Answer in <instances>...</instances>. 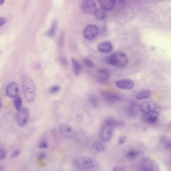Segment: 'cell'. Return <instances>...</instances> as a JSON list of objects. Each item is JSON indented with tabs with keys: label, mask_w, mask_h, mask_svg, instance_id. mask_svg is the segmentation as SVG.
Returning <instances> with one entry per match:
<instances>
[{
	"label": "cell",
	"mask_w": 171,
	"mask_h": 171,
	"mask_svg": "<svg viewBox=\"0 0 171 171\" xmlns=\"http://www.w3.org/2000/svg\"><path fill=\"white\" fill-rule=\"evenodd\" d=\"M99 34V29L96 25L90 24L88 25L84 28L83 32V35L85 39L92 40L95 39Z\"/></svg>",
	"instance_id": "8992f818"
},
{
	"label": "cell",
	"mask_w": 171,
	"mask_h": 171,
	"mask_svg": "<svg viewBox=\"0 0 171 171\" xmlns=\"http://www.w3.org/2000/svg\"><path fill=\"white\" fill-rule=\"evenodd\" d=\"M101 8L105 11H110L114 9L116 4V0H98Z\"/></svg>",
	"instance_id": "ac0fdd59"
},
{
	"label": "cell",
	"mask_w": 171,
	"mask_h": 171,
	"mask_svg": "<svg viewBox=\"0 0 171 171\" xmlns=\"http://www.w3.org/2000/svg\"><path fill=\"white\" fill-rule=\"evenodd\" d=\"M151 91L149 90H142L136 94V98L139 100L147 99L151 96Z\"/></svg>",
	"instance_id": "ffe728a7"
},
{
	"label": "cell",
	"mask_w": 171,
	"mask_h": 171,
	"mask_svg": "<svg viewBox=\"0 0 171 171\" xmlns=\"http://www.w3.org/2000/svg\"><path fill=\"white\" fill-rule=\"evenodd\" d=\"M113 171H126V168L124 166H116L114 167Z\"/></svg>",
	"instance_id": "f1b7e54d"
},
{
	"label": "cell",
	"mask_w": 171,
	"mask_h": 171,
	"mask_svg": "<svg viewBox=\"0 0 171 171\" xmlns=\"http://www.w3.org/2000/svg\"><path fill=\"white\" fill-rule=\"evenodd\" d=\"M103 99L110 103H114L120 101L122 99L121 95L119 93L111 91H104L101 94Z\"/></svg>",
	"instance_id": "8fae6325"
},
{
	"label": "cell",
	"mask_w": 171,
	"mask_h": 171,
	"mask_svg": "<svg viewBox=\"0 0 171 171\" xmlns=\"http://www.w3.org/2000/svg\"><path fill=\"white\" fill-rule=\"evenodd\" d=\"M111 72L110 70L106 68H102L99 69L96 73V78L99 82L105 83L108 82L110 78Z\"/></svg>",
	"instance_id": "30bf717a"
},
{
	"label": "cell",
	"mask_w": 171,
	"mask_h": 171,
	"mask_svg": "<svg viewBox=\"0 0 171 171\" xmlns=\"http://www.w3.org/2000/svg\"><path fill=\"white\" fill-rule=\"evenodd\" d=\"M71 62L73 73L75 76H77L81 74V72L83 71V66L80 64V63L74 58H71Z\"/></svg>",
	"instance_id": "e0dca14e"
},
{
	"label": "cell",
	"mask_w": 171,
	"mask_h": 171,
	"mask_svg": "<svg viewBox=\"0 0 171 171\" xmlns=\"http://www.w3.org/2000/svg\"><path fill=\"white\" fill-rule=\"evenodd\" d=\"M94 147L95 151L98 153L103 152L105 151V149H106L105 145H104L101 143L99 142L95 143L94 144Z\"/></svg>",
	"instance_id": "603a6c76"
},
{
	"label": "cell",
	"mask_w": 171,
	"mask_h": 171,
	"mask_svg": "<svg viewBox=\"0 0 171 171\" xmlns=\"http://www.w3.org/2000/svg\"><path fill=\"white\" fill-rule=\"evenodd\" d=\"M30 117V112L27 108H22L18 112L16 119L18 125L21 127L25 126Z\"/></svg>",
	"instance_id": "52a82bcc"
},
{
	"label": "cell",
	"mask_w": 171,
	"mask_h": 171,
	"mask_svg": "<svg viewBox=\"0 0 171 171\" xmlns=\"http://www.w3.org/2000/svg\"><path fill=\"white\" fill-rule=\"evenodd\" d=\"M142 171H159L160 168L157 163L149 157H145L142 160Z\"/></svg>",
	"instance_id": "5b68a950"
},
{
	"label": "cell",
	"mask_w": 171,
	"mask_h": 171,
	"mask_svg": "<svg viewBox=\"0 0 171 171\" xmlns=\"http://www.w3.org/2000/svg\"><path fill=\"white\" fill-rule=\"evenodd\" d=\"M157 105L152 101H145L139 105V109L143 113L155 111Z\"/></svg>",
	"instance_id": "9a60e30c"
},
{
	"label": "cell",
	"mask_w": 171,
	"mask_h": 171,
	"mask_svg": "<svg viewBox=\"0 0 171 171\" xmlns=\"http://www.w3.org/2000/svg\"><path fill=\"white\" fill-rule=\"evenodd\" d=\"M60 87L58 85H54L50 88V92L52 94L57 93L60 90Z\"/></svg>",
	"instance_id": "4316f807"
},
{
	"label": "cell",
	"mask_w": 171,
	"mask_h": 171,
	"mask_svg": "<svg viewBox=\"0 0 171 171\" xmlns=\"http://www.w3.org/2000/svg\"><path fill=\"white\" fill-rule=\"evenodd\" d=\"M106 62L109 65L117 67H124L129 63V59L124 53H115L107 58Z\"/></svg>",
	"instance_id": "277c9868"
},
{
	"label": "cell",
	"mask_w": 171,
	"mask_h": 171,
	"mask_svg": "<svg viewBox=\"0 0 171 171\" xmlns=\"http://www.w3.org/2000/svg\"><path fill=\"white\" fill-rule=\"evenodd\" d=\"M7 154L6 152L4 149H1L0 150V160L2 161L6 157Z\"/></svg>",
	"instance_id": "f546056e"
},
{
	"label": "cell",
	"mask_w": 171,
	"mask_h": 171,
	"mask_svg": "<svg viewBox=\"0 0 171 171\" xmlns=\"http://www.w3.org/2000/svg\"><path fill=\"white\" fill-rule=\"evenodd\" d=\"M14 105L15 109L19 111L20 109H22V100L21 98L17 97L15 98L14 101Z\"/></svg>",
	"instance_id": "d4e9b609"
},
{
	"label": "cell",
	"mask_w": 171,
	"mask_h": 171,
	"mask_svg": "<svg viewBox=\"0 0 171 171\" xmlns=\"http://www.w3.org/2000/svg\"><path fill=\"white\" fill-rule=\"evenodd\" d=\"M159 113L156 111L144 113L142 116V120L147 124H154L157 121L159 118Z\"/></svg>",
	"instance_id": "4fadbf2b"
},
{
	"label": "cell",
	"mask_w": 171,
	"mask_h": 171,
	"mask_svg": "<svg viewBox=\"0 0 171 171\" xmlns=\"http://www.w3.org/2000/svg\"><path fill=\"white\" fill-rule=\"evenodd\" d=\"M97 48L100 52L109 53L113 51V46L110 42H103L98 44Z\"/></svg>",
	"instance_id": "2e32d148"
},
{
	"label": "cell",
	"mask_w": 171,
	"mask_h": 171,
	"mask_svg": "<svg viewBox=\"0 0 171 171\" xmlns=\"http://www.w3.org/2000/svg\"><path fill=\"white\" fill-rule=\"evenodd\" d=\"M74 167L78 171H95L99 164L94 159L88 157L78 158L73 162Z\"/></svg>",
	"instance_id": "7a4b0ae2"
},
{
	"label": "cell",
	"mask_w": 171,
	"mask_h": 171,
	"mask_svg": "<svg viewBox=\"0 0 171 171\" xmlns=\"http://www.w3.org/2000/svg\"><path fill=\"white\" fill-rule=\"evenodd\" d=\"M38 146L41 149H46L48 147L47 143L45 141L41 142L39 143Z\"/></svg>",
	"instance_id": "1f68e13d"
},
{
	"label": "cell",
	"mask_w": 171,
	"mask_h": 171,
	"mask_svg": "<svg viewBox=\"0 0 171 171\" xmlns=\"http://www.w3.org/2000/svg\"><path fill=\"white\" fill-rule=\"evenodd\" d=\"M139 105L136 103L131 104L127 109V113L130 116H136L138 113Z\"/></svg>",
	"instance_id": "44dd1931"
},
{
	"label": "cell",
	"mask_w": 171,
	"mask_h": 171,
	"mask_svg": "<svg viewBox=\"0 0 171 171\" xmlns=\"http://www.w3.org/2000/svg\"><path fill=\"white\" fill-rule=\"evenodd\" d=\"M7 22V19L5 18H0V26H2L3 25H4V24L6 23Z\"/></svg>",
	"instance_id": "836d02e7"
},
{
	"label": "cell",
	"mask_w": 171,
	"mask_h": 171,
	"mask_svg": "<svg viewBox=\"0 0 171 171\" xmlns=\"http://www.w3.org/2000/svg\"><path fill=\"white\" fill-rule=\"evenodd\" d=\"M5 93L7 96L10 98H16L19 94V87L15 82H11L7 85Z\"/></svg>",
	"instance_id": "7c38bea8"
},
{
	"label": "cell",
	"mask_w": 171,
	"mask_h": 171,
	"mask_svg": "<svg viewBox=\"0 0 171 171\" xmlns=\"http://www.w3.org/2000/svg\"><path fill=\"white\" fill-rule=\"evenodd\" d=\"M21 82L25 99L28 102H34L36 95V87L34 83L30 78L25 75H22Z\"/></svg>",
	"instance_id": "3957f363"
},
{
	"label": "cell",
	"mask_w": 171,
	"mask_h": 171,
	"mask_svg": "<svg viewBox=\"0 0 171 171\" xmlns=\"http://www.w3.org/2000/svg\"><path fill=\"white\" fill-rule=\"evenodd\" d=\"M115 85L117 88L122 90H130L134 88L135 83L131 79H121L116 81Z\"/></svg>",
	"instance_id": "5bb4252c"
},
{
	"label": "cell",
	"mask_w": 171,
	"mask_h": 171,
	"mask_svg": "<svg viewBox=\"0 0 171 171\" xmlns=\"http://www.w3.org/2000/svg\"><path fill=\"white\" fill-rule=\"evenodd\" d=\"M57 25V21L55 20L52 23L50 29H49V31L48 32L47 35L48 36L52 37L54 36V34H55V31H56V29Z\"/></svg>",
	"instance_id": "cb8c5ba5"
},
{
	"label": "cell",
	"mask_w": 171,
	"mask_h": 171,
	"mask_svg": "<svg viewBox=\"0 0 171 171\" xmlns=\"http://www.w3.org/2000/svg\"><path fill=\"white\" fill-rule=\"evenodd\" d=\"M83 63L86 67L89 68H93L94 66V63L91 60L88 59H84L83 60Z\"/></svg>",
	"instance_id": "484cf974"
},
{
	"label": "cell",
	"mask_w": 171,
	"mask_h": 171,
	"mask_svg": "<svg viewBox=\"0 0 171 171\" xmlns=\"http://www.w3.org/2000/svg\"><path fill=\"white\" fill-rule=\"evenodd\" d=\"M139 153L136 150L134 149L129 150L126 154V157L129 160H134L139 156Z\"/></svg>",
	"instance_id": "7402d4cb"
},
{
	"label": "cell",
	"mask_w": 171,
	"mask_h": 171,
	"mask_svg": "<svg viewBox=\"0 0 171 171\" xmlns=\"http://www.w3.org/2000/svg\"><path fill=\"white\" fill-rule=\"evenodd\" d=\"M59 131L63 137L66 139H71L75 136V132L70 125L63 124L60 125L59 127Z\"/></svg>",
	"instance_id": "9c48e42d"
},
{
	"label": "cell",
	"mask_w": 171,
	"mask_h": 171,
	"mask_svg": "<svg viewBox=\"0 0 171 171\" xmlns=\"http://www.w3.org/2000/svg\"><path fill=\"white\" fill-rule=\"evenodd\" d=\"M165 147L168 149H171V141H168L165 144Z\"/></svg>",
	"instance_id": "e575fe53"
},
{
	"label": "cell",
	"mask_w": 171,
	"mask_h": 171,
	"mask_svg": "<svg viewBox=\"0 0 171 171\" xmlns=\"http://www.w3.org/2000/svg\"><path fill=\"white\" fill-rule=\"evenodd\" d=\"M127 140V137L126 136H121L119 138L118 144L119 145H123Z\"/></svg>",
	"instance_id": "83f0119b"
},
{
	"label": "cell",
	"mask_w": 171,
	"mask_h": 171,
	"mask_svg": "<svg viewBox=\"0 0 171 171\" xmlns=\"http://www.w3.org/2000/svg\"><path fill=\"white\" fill-rule=\"evenodd\" d=\"M20 153H21V151H20V150H19V149L15 150V151L12 153L11 155V158H12V159L16 158L17 157L20 155Z\"/></svg>",
	"instance_id": "4dcf8cb0"
},
{
	"label": "cell",
	"mask_w": 171,
	"mask_h": 171,
	"mask_svg": "<svg viewBox=\"0 0 171 171\" xmlns=\"http://www.w3.org/2000/svg\"><path fill=\"white\" fill-rule=\"evenodd\" d=\"M125 125L124 122L113 118L107 119L104 122L99 132V137L102 141L107 143L112 139L114 128L122 127Z\"/></svg>",
	"instance_id": "6da1fadb"
},
{
	"label": "cell",
	"mask_w": 171,
	"mask_h": 171,
	"mask_svg": "<svg viewBox=\"0 0 171 171\" xmlns=\"http://www.w3.org/2000/svg\"><path fill=\"white\" fill-rule=\"evenodd\" d=\"M81 9L83 12L86 15L94 14L97 9L94 0H83L81 4Z\"/></svg>",
	"instance_id": "ba28073f"
},
{
	"label": "cell",
	"mask_w": 171,
	"mask_h": 171,
	"mask_svg": "<svg viewBox=\"0 0 171 171\" xmlns=\"http://www.w3.org/2000/svg\"><path fill=\"white\" fill-rule=\"evenodd\" d=\"M5 2V0H0V4L1 5H2L3 4H4Z\"/></svg>",
	"instance_id": "d590c367"
},
{
	"label": "cell",
	"mask_w": 171,
	"mask_h": 171,
	"mask_svg": "<svg viewBox=\"0 0 171 171\" xmlns=\"http://www.w3.org/2000/svg\"><path fill=\"white\" fill-rule=\"evenodd\" d=\"M90 102L94 106H96V105H98V101L97 99L95 98V97L92 96L91 98H90Z\"/></svg>",
	"instance_id": "d6a6232c"
},
{
	"label": "cell",
	"mask_w": 171,
	"mask_h": 171,
	"mask_svg": "<svg viewBox=\"0 0 171 171\" xmlns=\"http://www.w3.org/2000/svg\"><path fill=\"white\" fill-rule=\"evenodd\" d=\"M106 11L103 8H100L96 9L94 15L95 19L99 21H103L106 18Z\"/></svg>",
	"instance_id": "d6986e66"
}]
</instances>
